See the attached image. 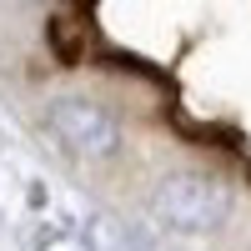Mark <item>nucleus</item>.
<instances>
[{"instance_id":"obj_1","label":"nucleus","mask_w":251,"mask_h":251,"mask_svg":"<svg viewBox=\"0 0 251 251\" xmlns=\"http://www.w3.org/2000/svg\"><path fill=\"white\" fill-rule=\"evenodd\" d=\"M151 216L166 231H181V236L216 231V226L231 216V186L221 176H206V171L161 176L156 191H151Z\"/></svg>"},{"instance_id":"obj_2","label":"nucleus","mask_w":251,"mask_h":251,"mask_svg":"<svg viewBox=\"0 0 251 251\" xmlns=\"http://www.w3.org/2000/svg\"><path fill=\"white\" fill-rule=\"evenodd\" d=\"M46 131L60 141V151L86 156V161H106L121 146V126L106 106H96L86 96H60L46 111Z\"/></svg>"},{"instance_id":"obj_3","label":"nucleus","mask_w":251,"mask_h":251,"mask_svg":"<svg viewBox=\"0 0 251 251\" xmlns=\"http://www.w3.org/2000/svg\"><path fill=\"white\" fill-rule=\"evenodd\" d=\"M86 246L91 251H151L146 231H136V226H126L121 216H106V211H96L86 221Z\"/></svg>"},{"instance_id":"obj_4","label":"nucleus","mask_w":251,"mask_h":251,"mask_svg":"<svg viewBox=\"0 0 251 251\" xmlns=\"http://www.w3.org/2000/svg\"><path fill=\"white\" fill-rule=\"evenodd\" d=\"M46 35H50V50H55L60 66H80L86 60V25H75L71 15H55L46 25Z\"/></svg>"}]
</instances>
